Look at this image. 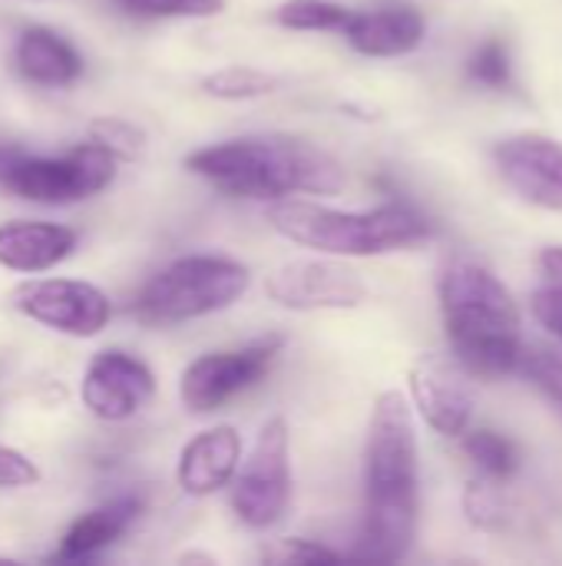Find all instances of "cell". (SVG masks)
I'll return each instance as SVG.
<instances>
[{
    "instance_id": "484cf974",
    "label": "cell",
    "mask_w": 562,
    "mask_h": 566,
    "mask_svg": "<svg viewBox=\"0 0 562 566\" xmlns=\"http://www.w3.org/2000/svg\"><path fill=\"white\" fill-rule=\"evenodd\" d=\"M123 10L136 13V17H189V20H205V17H219L225 10V0H119Z\"/></svg>"
},
{
    "instance_id": "83f0119b",
    "label": "cell",
    "mask_w": 562,
    "mask_h": 566,
    "mask_svg": "<svg viewBox=\"0 0 562 566\" xmlns=\"http://www.w3.org/2000/svg\"><path fill=\"white\" fill-rule=\"evenodd\" d=\"M40 468L33 458H26L23 451L0 444V491H23V488H36L40 484Z\"/></svg>"
},
{
    "instance_id": "8992f818",
    "label": "cell",
    "mask_w": 562,
    "mask_h": 566,
    "mask_svg": "<svg viewBox=\"0 0 562 566\" xmlns=\"http://www.w3.org/2000/svg\"><path fill=\"white\" fill-rule=\"evenodd\" d=\"M116 166L119 159L93 139L63 156H26L17 146H0V189L40 206H70L109 189Z\"/></svg>"
},
{
    "instance_id": "ba28073f",
    "label": "cell",
    "mask_w": 562,
    "mask_h": 566,
    "mask_svg": "<svg viewBox=\"0 0 562 566\" xmlns=\"http://www.w3.org/2000/svg\"><path fill=\"white\" fill-rule=\"evenodd\" d=\"M285 352V335L272 332L229 352H205L182 368L179 401L189 415H212L262 385Z\"/></svg>"
},
{
    "instance_id": "4fadbf2b",
    "label": "cell",
    "mask_w": 562,
    "mask_h": 566,
    "mask_svg": "<svg viewBox=\"0 0 562 566\" xmlns=\"http://www.w3.org/2000/svg\"><path fill=\"white\" fill-rule=\"evenodd\" d=\"M500 179L527 202L562 212V143L540 133H520L494 146Z\"/></svg>"
},
{
    "instance_id": "f546056e",
    "label": "cell",
    "mask_w": 562,
    "mask_h": 566,
    "mask_svg": "<svg viewBox=\"0 0 562 566\" xmlns=\"http://www.w3.org/2000/svg\"><path fill=\"white\" fill-rule=\"evenodd\" d=\"M543 285H560L562 289V245H547L537 259Z\"/></svg>"
},
{
    "instance_id": "44dd1931",
    "label": "cell",
    "mask_w": 562,
    "mask_h": 566,
    "mask_svg": "<svg viewBox=\"0 0 562 566\" xmlns=\"http://www.w3.org/2000/svg\"><path fill=\"white\" fill-rule=\"evenodd\" d=\"M275 20L285 30L301 33H341L351 20V7L338 0H285L275 7Z\"/></svg>"
},
{
    "instance_id": "e0dca14e",
    "label": "cell",
    "mask_w": 562,
    "mask_h": 566,
    "mask_svg": "<svg viewBox=\"0 0 562 566\" xmlns=\"http://www.w3.org/2000/svg\"><path fill=\"white\" fill-rule=\"evenodd\" d=\"M13 63H17V70H20V76L26 83L46 86V90L73 86L86 70L79 50L50 27L20 30L17 43H13Z\"/></svg>"
},
{
    "instance_id": "6da1fadb",
    "label": "cell",
    "mask_w": 562,
    "mask_h": 566,
    "mask_svg": "<svg viewBox=\"0 0 562 566\" xmlns=\"http://www.w3.org/2000/svg\"><path fill=\"white\" fill-rule=\"evenodd\" d=\"M417 428L401 391H381L364 448V521L354 557L397 564L417 537Z\"/></svg>"
},
{
    "instance_id": "9c48e42d",
    "label": "cell",
    "mask_w": 562,
    "mask_h": 566,
    "mask_svg": "<svg viewBox=\"0 0 562 566\" xmlns=\"http://www.w3.org/2000/svg\"><path fill=\"white\" fill-rule=\"evenodd\" d=\"M10 302L30 322L70 338H96L113 318L109 295L86 279H30L10 292Z\"/></svg>"
},
{
    "instance_id": "30bf717a",
    "label": "cell",
    "mask_w": 562,
    "mask_h": 566,
    "mask_svg": "<svg viewBox=\"0 0 562 566\" xmlns=\"http://www.w3.org/2000/svg\"><path fill=\"white\" fill-rule=\"evenodd\" d=\"M265 295L288 312H348L364 305V279L331 259H288L265 279Z\"/></svg>"
},
{
    "instance_id": "52a82bcc",
    "label": "cell",
    "mask_w": 562,
    "mask_h": 566,
    "mask_svg": "<svg viewBox=\"0 0 562 566\" xmlns=\"http://www.w3.org/2000/svg\"><path fill=\"white\" fill-rule=\"evenodd\" d=\"M291 431L285 418H268L232 478V514L248 531L275 527L291 504Z\"/></svg>"
},
{
    "instance_id": "8fae6325",
    "label": "cell",
    "mask_w": 562,
    "mask_h": 566,
    "mask_svg": "<svg viewBox=\"0 0 562 566\" xmlns=\"http://www.w3.org/2000/svg\"><path fill=\"white\" fill-rule=\"evenodd\" d=\"M152 398H156L152 368L123 348L96 352L83 371V381H79L83 408L93 418L109 421V424L136 418Z\"/></svg>"
},
{
    "instance_id": "ffe728a7",
    "label": "cell",
    "mask_w": 562,
    "mask_h": 566,
    "mask_svg": "<svg viewBox=\"0 0 562 566\" xmlns=\"http://www.w3.org/2000/svg\"><path fill=\"white\" fill-rule=\"evenodd\" d=\"M275 90H278V76L258 66H242V63H229L202 76V93L215 99H229V103L262 99V96H272Z\"/></svg>"
},
{
    "instance_id": "7a4b0ae2",
    "label": "cell",
    "mask_w": 562,
    "mask_h": 566,
    "mask_svg": "<svg viewBox=\"0 0 562 566\" xmlns=\"http://www.w3.org/2000/svg\"><path fill=\"white\" fill-rule=\"evenodd\" d=\"M182 166L232 199L278 202L291 196H338L344 166L321 146L295 136H238L192 149Z\"/></svg>"
},
{
    "instance_id": "5bb4252c",
    "label": "cell",
    "mask_w": 562,
    "mask_h": 566,
    "mask_svg": "<svg viewBox=\"0 0 562 566\" xmlns=\"http://www.w3.org/2000/svg\"><path fill=\"white\" fill-rule=\"evenodd\" d=\"M242 464V434L232 424H215L189 438L176 461V481L189 497L225 491Z\"/></svg>"
},
{
    "instance_id": "f1b7e54d",
    "label": "cell",
    "mask_w": 562,
    "mask_h": 566,
    "mask_svg": "<svg viewBox=\"0 0 562 566\" xmlns=\"http://www.w3.org/2000/svg\"><path fill=\"white\" fill-rule=\"evenodd\" d=\"M533 315L537 322L556 338L562 342V289L560 285H540L533 292Z\"/></svg>"
},
{
    "instance_id": "3957f363",
    "label": "cell",
    "mask_w": 562,
    "mask_h": 566,
    "mask_svg": "<svg viewBox=\"0 0 562 566\" xmlns=\"http://www.w3.org/2000/svg\"><path fill=\"white\" fill-rule=\"evenodd\" d=\"M437 289L454 358L477 378L513 375L523 355V318L510 289L474 259H450Z\"/></svg>"
},
{
    "instance_id": "5b68a950",
    "label": "cell",
    "mask_w": 562,
    "mask_h": 566,
    "mask_svg": "<svg viewBox=\"0 0 562 566\" xmlns=\"http://www.w3.org/2000/svg\"><path fill=\"white\" fill-rule=\"evenodd\" d=\"M252 289V272L232 255L195 252L162 265L136 295L132 315L146 328H169L232 308Z\"/></svg>"
},
{
    "instance_id": "cb8c5ba5",
    "label": "cell",
    "mask_w": 562,
    "mask_h": 566,
    "mask_svg": "<svg viewBox=\"0 0 562 566\" xmlns=\"http://www.w3.org/2000/svg\"><path fill=\"white\" fill-rule=\"evenodd\" d=\"M464 514L480 531H500L507 524V501H503L497 481H490L484 474L477 481H470L464 491Z\"/></svg>"
},
{
    "instance_id": "9a60e30c",
    "label": "cell",
    "mask_w": 562,
    "mask_h": 566,
    "mask_svg": "<svg viewBox=\"0 0 562 566\" xmlns=\"http://www.w3.org/2000/svg\"><path fill=\"white\" fill-rule=\"evenodd\" d=\"M79 245V232L46 219H13L0 226V269L40 275L63 265Z\"/></svg>"
},
{
    "instance_id": "7c38bea8",
    "label": "cell",
    "mask_w": 562,
    "mask_h": 566,
    "mask_svg": "<svg viewBox=\"0 0 562 566\" xmlns=\"http://www.w3.org/2000/svg\"><path fill=\"white\" fill-rule=\"evenodd\" d=\"M411 401L421 418L444 438H460L474 421V388L470 371L450 355H424L414 361Z\"/></svg>"
},
{
    "instance_id": "ac0fdd59",
    "label": "cell",
    "mask_w": 562,
    "mask_h": 566,
    "mask_svg": "<svg viewBox=\"0 0 562 566\" xmlns=\"http://www.w3.org/2000/svg\"><path fill=\"white\" fill-rule=\"evenodd\" d=\"M139 514H142L139 497H116V501H106V504L93 507L89 514L76 517L66 527L53 560H60V564L96 560L103 551H109L119 537L129 534V527L139 521Z\"/></svg>"
},
{
    "instance_id": "d6986e66",
    "label": "cell",
    "mask_w": 562,
    "mask_h": 566,
    "mask_svg": "<svg viewBox=\"0 0 562 566\" xmlns=\"http://www.w3.org/2000/svg\"><path fill=\"white\" fill-rule=\"evenodd\" d=\"M460 438H464V454L477 464L484 478L503 484L520 471V448L507 434L490 428H477V431L467 428Z\"/></svg>"
},
{
    "instance_id": "4dcf8cb0",
    "label": "cell",
    "mask_w": 562,
    "mask_h": 566,
    "mask_svg": "<svg viewBox=\"0 0 562 566\" xmlns=\"http://www.w3.org/2000/svg\"><path fill=\"white\" fill-rule=\"evenodd\" d=\"M195 560H205V564H215V557H205V554H185L182 564H195Z\"/></svg>"
},
{
    "instance_id": "7402d4cb",
    "label": "cell",
    "mask_w": 562,
    "mask_h": 566,
    "mask_svg": "<svg viewBox=\"0 0 562 566\" xmlns=\"http://www.w3.org/2000/svg\"><path fill=\"white\" fill-rule=\"evenodd\" d=\"M467 73L474 83L487 86V90H513L517 86V76H513V56H510V46L497 36L484 40L474 56L467 60Z\"/></svg>"
},
{
    "instance_id": "2e32d148",
    "label": "cell",
    "mask_w": 562,
    "mask_h": 566,
    "mask_svg": "<svg viewBox=\"0 0 562 566\" xmlns=\"http://www.w3.org/2000/svg\"><path fill=\"white\" fill-rule=\"evenodd\" d=\"M344 40L361 53L374 60H394L414 53L424 36L427 23L414 7H381V10H351V20L344 23Z\"/></svg>"
},
{
    "instance_id": "277c9868",
    "label": "cell",
    "mask_w": 562,
    "mask_h": 566,
    "mask_svg": "<svg viewBox=\"0 0 562 566\" xmlns=\"http://www.w3.org/2000/svg\"><path fill=\"white\" fill-rule=\"evenodd\" d=\"M268 222L282 239L335 259H371L434 239V222L407 202L344 212L291 196L272 202Z\"/></svg>"
},
{
    "instance_id": "d4e9b609",
    "label": "cell",
    "mask_w": 562,
    "mask_h": 566,
    "mask_svg": "<svg viewBox=\"0 0 562 566\" xmlns=\"http://www.w3.org/2000/svg\"><path fill=\"white\" fill-rule=\"evenodd\" d=\"M341 551H331L321 541H308V537H278L272 544L262 547V560L278 566H305L321 564V560H341Z\"/></svg>"
},
{
    "instance_id": "4316f807",
    "label": "cell",
    "mask_w": 562,
    "mask_h": 566,
    "mask_svg": "<svg viewBox=\"0 0 562 566\" xmlns=\"http://www.w3.org/2000/svg\"><path fill=\"white\" fill-rule=\"evenodd\" d=\"M553 405L562 408V355L550 348H530L520 355V368Z\"/></svg>"
},
{
    "instance_id": "603a6c76",
    "label": "cell",
    "mask_w": 562,
    "mask_h": 566,
    "mask_svg": "<svg viewBox=\"0 0 562 566\" xmlns=\"http://www.w3.org/2000/svg\"><path fill=\"white\" fill-rule=\"evenodd\" d=\"M86 139L109 149L119 163H132L146 153V133L136 123L119 119V116H96L86 126Z\"/></svg>"
}]
</instances>
